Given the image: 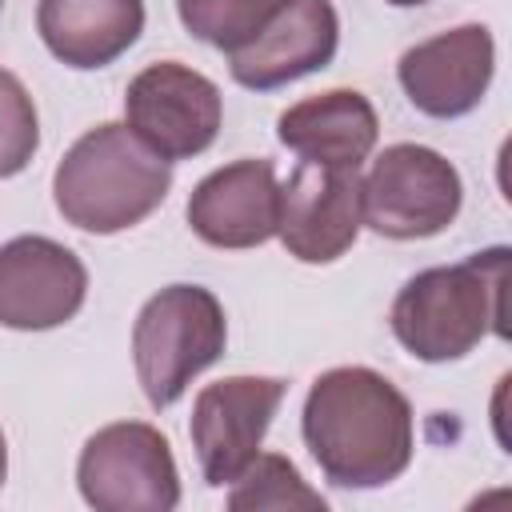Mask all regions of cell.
I'll use <instances>...</instances> for the list:
<instances>
[{
	"label": "cell",
	"instance_id": "11",
	"mask_svg": "<svg viewBox=\"0 0 512 512\" xmlns=\"http://www.w3.org/2000/svg\"><path fill=\"white\" fill-rule=\"evenodd\" d=\"M496 72V40L484 24H460L448 32H436L432 40L412 44L400 64V88L424 116L456 120L472 112Z\"/></svg>",
	"mask_w": 512,
	"mask_h": 512
},
{
	"label": "cell",
	"instance_id": "18",
	"mask_svg": "<svg viewBox=\"0 0 512 512\" xmlns=\"http://www.w3.org/2000/svg\"><path fill=\"white\" fill-rule=\"evenodd\" d=\"M40 148V120L20 76L0 68V180L24 172Z\"/></svg>",
	"mask_w": 512,
	"mask_h": 512
},
{
	"label": "cell",
	"instance_id": "2",
	"mask_svg": "<svg viewBox=\"0 0 512 512\" xmlns=\"http://www.w3.org/2000/svg\"><path fill=\"white\" fill-rule=\"evenodd\" d=\"M172 188V164L156 156L128 124L88 128L56 164V212L96 236L124 232L152 216Z\"/></svg>",
	"mask_w": 512,
	"mask_h": 512
},
{
	"label": "cell",
	"instance_id": "21",
	"mask_svg": "<svg viewBox=\"0 0 512 512\" xmlns=\"http://www.w3.org/2000/svg\"><path fill=\"white\" fill-rule=\"evenodd\" d=\"M0 8H4V0H0Z\"/></svg>",
	"mask_w": 512,
	"mask_h": 512
},
{
	"label": "cell",
	"instance_id": "17",
	"mask_svg": "<svg viewBox=\"0 0 512 512\" xmlns=\"http://www.w3.org/2000/svg\"><path fill=\"white\" fill-rule=\"evenodd\" d=\"M236 488L228 492V508L232 512H284V508H312V512H324V496L312 492L296 464L288 456H276V452H256V460L232 480Z\"/></svg>",
	"mask_w": 512,
	"mask_h": 512
},
{
	"label": "cell",
	"instance_id": "8",
	"mask_svg": "<svg viewBox=\"0 0 512 512\" xmlns=\"http://www.w3.org/2000/svg\"><path fill=\"white\" fill-rule=\"evenodd\" d=\"M288 384L276 376H224L196 392L188 436L212 488L232 484L260 452Z\"/></svg>",
	"mask_w": 512,
	"mask_h": 512
},
{
	"label": "cell",
	"instance_id": "20",
	"mask_svg": "<svg viewBox=\"0 0 512 512\" xmlns=\"http://www.w3.org/2000/svg\"><path fill=\"white\" fill-rule=\"evenodd\" d=\"M388 4H396V8H416V4H428V0H388Z\"/></svg>",
	"mask_w": 512,
	"mask_h": 512
},
{
	"label": "cell",
	"instance_id": "15",
	"mask_svg": "<svg viewBox=\"0 0 512 512\" xmlns=\"http://www.w3.org/2000/svg\"><path fill=\"white\" fill-rule=\"evenodd\" d=\"M44 48L80 72L108 68L144 32V0H36Z\"/></svg>",
	"mask_w": 512,
	"mask_h": 512
},
{
	"label": "cell",
	"instance_id": "7",
	"mask_svg": "<svg viewBox=\"0 0 512 512\" xmlns=\"http://www.w3.org/2000/svg\"><path fill=\"white\" fill-rule=\"evenodd\" d=\"M124 116L128 128L172 164L212 148L224 120V96L204 72L180 60H160L128 80Z\"/></svg>",
	"mask_w": 512,
	"mask_h": 512
},
{
	"label": "cell",
	"instance_id": "14",
	"mask_svg": "<svg viewBox=\"0 0 512 512\" xmlns=\"http://www.w3.org/2000/svg\"><path fill=\"white\" fill-rule=\"evenodd\" d=\"M276 136L308 164L360 168L376 148L380 120L364 92L332 88L284 108L276 120Z\"/></svg>",
	"mask_w": 512,
	"mask_h": 512
},
{
	"label": "cell",
	"instance_id": "12",
	"mask_svg": "<svg viewBox=\"0 0 512 512\" xmlns=\"http://www.w3.org/2000/svg\"><path fill=\"white\" fill-rule=\"evenodd\" d=\"M280 184L264 156L232 160L208 172L188 196V224L212 248H256L276 236Z\"/></svg>",
	"mask_w": 512,
	"mask_h": 512
},
{
	"label": "cell",
	"instance_id": "5",
	"mask_svg": "<svg viewBox=\"0 0 512 512\" xmlns=\"http://www.w3.org/2000/svg\"><path fill=\"white\" fill-rule=\"evenodd\" d=\"M464 204L452 160L428 144H388L360 180V220L388 240H424L444 232Z\"/></svg>",
	"mask_w": 512,
	"mask_h": 512
},
{
	"label": "cell",
	"instance_id": "19",
	"mask_svg": "<svg viewBox=\"0 0 512 512\" xmlns=\"http://www.w3.org/2000/svg\"><path fill=\"white\" fill-rule=\"evenodd\" d=\"M4 476H8V440L0 432V488H4Z\"/></svg>",
	"mask_w": 512,
	"mask_h": 512
},
{
	"label": "cell",
	"instance_id": "10",
	"mask_svg": "<svg viewBox=\"0 0 512 512\" xmlns=\"http://www.w3.org/2000/svg\"><path fill=\"white\" fill-rule=\"evenodd\" d=\"M88 296V268L72 248L48 236H12L0 244V324L48 332L68 324Z\"/></svg>",
	"mask_w": 512,
	"mask_h": 512
},
{
	"label": "cell",
	"instance_id": "9",
	"mask_svg": "<svg viewBox=\"0 0 512 512\" xmlns=\"http://www.w3.org/2000/svg\"><path fill=\"white\" fill-rule=\"evenodd\" d=\"M360 168L300 160L280 184L276 236L300 264H332L360 236Z\"/></svg>",
	"mask_w": 512,
	"mask_h": 512
},
{
	"label": "cell",
	"instance_id": "4",
	"mask_svg": "<svg viewBox=\"0 0 512 512\" xmlns=\"http://www.w3.org/2000/svg\"><path fill=\"white\" fill-rule=\"evenodd\" d=\"M228 320L200 284H168L144 300L132 324V364L152 408L176 404L188 384L224 356Z\"/></svg>",
	"mask_w": 512,
	"mask_h": 512
},
{
	"label": "cell",
	"instance_id": "16",
	"mask_svg": "<svg viewBox=\"0 0 512 512\" xmlns=\"http://www.w3.org/2000/svg\"><path fill=\"white\" fill-rule=\"evenodd\" d=\"M292 4L296 0H176V12L196 40L232 52Z\"/></svg>",
	"mask_w": 512,
	"mask_h": 512
},
{
	"label": "cell",
	"instance_id": "13",
	"mask_svg": "<svg viewBox=\"0 0 512 512\" xmlns=\"http://www.w3.org/2000/svg\"><path fill=\"white\" fill-rule=\"evenodd\" d=\"M340 44V16L332 0H296L268 20L248 44L228 52V72L252 92H272L288 80L332 64Z\"/></svg>",
	"mask_w": 512,
	"mask_h": 512
},
{
	"label": "cell",
	"instance_id": "3",
	"mask_svg": "<svg viewBox=\"0 0 512 512\" xmlns=\"http://www.w3.org/2000/svg\"><path fill=\"white\" fill-rule=\"evenodd\" d=\"M508 248H484L460 264L416 272L392 300V332L424 364L468 356L488 332L504 328Z\"/></svg>",
	"mask_w": 512,
	"mask_h": 512
},
{
	"label": "cell",
	"instance_id": "6",
	"mask_svg": "<svg viewBox=\"0 0 512 512\" xmlns=\"http://www.w3.org/2000/svg\"><path fill=\"white\" fill-rule=\"evenodd\" d=\"M76 484L96 512H172L180 504L172 444L144 420H120L92 432L76 460Z\"/></svg>",
	"mask_w": 512,
	"mask_h": 512
},
{
	"label": "cell",
	"instance_id": "1",
	"mask_svg": "<svg viewBox=\"0 0 512 512\" xmlns=\"http://www.w3.org/2000/svg\"><path fill=\"white\" fill-rule=\"evenodd\" d=\"M304 444L336 488H384L412 464V404L376 368L344 364L312 380Z\"/></svg>",
	"mask_w": 512,
	"mask_h": 512
}]
</instances>
